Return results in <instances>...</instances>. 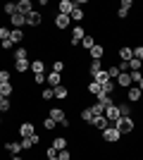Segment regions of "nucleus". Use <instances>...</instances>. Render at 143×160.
<instances>
[{
  "mask_svg": "<svg viewBox=\"0 0 143 160\" xmlns=\"http://www.w3.org/2000/svg\"><path fill=\"white\" fill-rule=\"evenodd\" d=\"M48 117H50V120H55L57 124H62V127H72V122L67 120V115H64V110H62V108H50Z\"/></svg>",
  "mask_w": 143,
  "mask_h": 160,
  "instance_id": "nucleus-1",
  "label": "nucleus"
},
{
  "mask_svg": "<svg viewBox=\"0 0 143 160\" xmlns=\"http://www.w3.org/2000/svg\"><path fill=\"white\" fill-rule=\"evenodd\" d=\"M112 127H115L119 134H131L136 124H134V120H131V117H119V120H117Z\"/></svg>",
  "mask_w": 143,
  "mask_h": 160,
  "instance_id": "nucleus-2",
  "label": "nucleus"
},
{
  "mask_svg": "<svg viewBox=\"0 0 143 160\" xmlns=\"http://www.w3.org/2000/svg\"><path fill=\"white\" fill-rule=\"evenodd\" d=\"M102 139L107 141V143H117V141L122 139V134H119L115 127H112V124H110V127H105V129H102Z\"/></svg>",
  "mask_w": 143,
  "mask_h": 160,
  "instance_id": "nucleus-3",
  "label": "nucleus"
},
{
  "mask_svg": "<svg viewBox=\"0 0 143 160\" xmlns=\"http://www.w3.org/2000/svg\"><path fill=\"white\" fill-rule=\"evenodd\" d=\"M105 120H107L110 124H115V122L119 120V108H117V103H112V105L105 108Z\"/></svg>",
  "mask_w": 143,
  "mask_h": 160,
  "instance_id": "nucleus-4",
  "label": "nucleus"
},
{
  "mask_svg": "<svg viewBox=\"0 0 143 160\" xmlns=\"http://www.w3.org/2000/svg\"><path fill=\"white\" fill-rule=\"evenodd\" d=\"M115 84H117V86H124V88L134 86V81H131V72H122V74L115 79Z\"/></svg>",
  "mask_w": 143,
  "mask_h": 160,
  "instance_id": "nucleus-5",
  "label": "nucleus"
},
{
  "mask_svg": "<svg viewBox=\"0 0 143 160\" xmlns=\"http://www.w3.org/2000/svg\"><path fill=\"white\" fill-rule=\"evenodd\" d=\"M43 24V14L41 12H31V14H26V27H41Z\"/></svg>",
  "mask_w": 143,
  "mask_h": 160,
  "instance_id": "nucleus-6",
  "label": "nucleus"
},
{
  "mask_svg": "<svg viewBox=\"0 0 143 160\" xmlns=\"http://www.w3.org/2000/svg\"><path fill=\"white\" fill-rule=\"evenodd\" d=\"M134 60V46H122L119 48V62H129Z\"/></svg>",
  "mask_w": 143,
  "mask_h": 160,
  "instance_id": "nucleus-7",
  "label": "nucleus"
},
{
  "mask_svg": "<svg viewBox=\"0 0 143 160\" xmlns=\"http://www.w3.org/2000/svg\"><path fill=\"white\" fill-rule=\"evenodd\" d=\"M83 36H86L83 27H74V29H72V46H81Z\"/></svg>",
  "mask_w": 143,
  "mask_h": 160,
  "instance_id": "nucleus-8",
  "label": "nucleus"
},
{
  "mask_svg": "<svg viewBox=\"0 0 143 160\" xmlns=\"http://www.w3.org/2000/svg\"><path fill=\"white\" fill-rule=\"evenodd\" d=\"M17 12H21L24 17L31 14L34 12V2H31V0H19V2H17Z\"/></svg>",
  "mask_w": 143,
  "mask_h": 160,
  "instance_id": "nucleus-9",
  "label": "nucleus"
},
{
  "mask_svg": "<svg viewBox=\"0 0 143 160\" xmlns=\"http://www.w3.org/2000/svg\"><path fill=\"white\" fill-rule=\"evenodd\" d=\"M10 24H12L14 29H21V27H26V17L21 12H14L12 17H10Z\"/></svg>",
  "mask_w": 143,
  "mask_h": 160,
  "instance_id": "nucleus-10",
  "label": "nucleus"
},
{
  "mask_svg": "<svg viewBox=\"0 0 143 160\" xmlns=\"http://www.w3.org/2000/svg\"><path fill=\"white\" fill-rule=\"evenodd\" d=\"M34 124H31V122H21L19 124V136L21 139H29V136H34Z\"/></svg>",
  "mask_w": 143,
  "mask_h": 160,
  "instance_id": "nucleus-11",
  "label": "nucleus"
},
{
  "mask_svg": "<svg viewBox=\"0 0 143 160\" xmlns=\"http://www.w3.org/2000/svg\"><path fill=\"white\" fill-rule=\"evenodd\" d=\"M72 10H74V2L72 0H60V5H57V14H72Z\"/></svg>",
  "mask_w": 143,
  "mask_h": 160,
  "instance_id": "nucleus-12",
  "label": "nucleus"
},
{
  "mask_svg": "<svg viewBox=\"0 0 143 160\" xmlns=\"http://www.w3.org/2000/svg\"><path fill=\"white\" fill-rule=\"evenodd\" d=\"M126 96H129V100H131V103H141L143 91H141L138 86H129V88H126Z\"/></svg>",
  "mask_w": 143,
  "mask_h": 160,
  "instance_id": "nucleus-13",
  "label": "nucleus"
},
{
  "mask_svg": "<svg viewBox=\"0 0 143 160\" xmlns=\"http://www.w3.org/2000/svg\"><path fill=\"white\" fill-rule=\"evenodd\" d=\"M69 24H72V19H69L67 14H55V27L60 29V31H62V29H67Z\"/></svg>",
  "mask_w": 143,
  "mask_h": 160,
  "instance_id": "nucleus-14",
  "label": "nucleus"
},
{
  "mask_svg": "<svg viewBox=\"0 0 143 160\" xmlns=\"http://www.w3.org/2000/svg\"><path fill=\"white\" fill-rule=\"evenodd\" d=\"M45 81L50 84V88H55V86H60V84H62V77L57 72H50V74H45Z\"/></svg>",
  "mask_w": 143,
  "mask_h": 160,
  "instance_id": "nucleus-15",
  "label": "nucleus"
},
{
  "mask_svg": "<svg viewBox=\"0 0 143 160\" xmlns=\"http://www.w3.org/2000/svg\"><path fill=\"white\" fill-rule=\"evenodd\" d=\"M5 148H7L12 155H17V153H21V151H24V148H21V141H7Z\"/></svg>",
  "mask_w": 143,
  "mask_h": 160,
  "instance_id": "nucleus-16",
  "label": "nucleus"
},
{
  "mask_svg": "<svg viewBox=\"0 0 143 160\" xmlns=\"http://www.w3.org/2000/svg\"><path fill=\"white\" fill-rule=\"evenodd\" d=\"M53 93H55V98H60V100H64L69 96V88L64 86V84H60V86H55L53 88Z\"/></svg>",
  "mask_w": 143,
  "mask_h": 160,
  "instance_id": "nucleus-17",
  "label": "nucleus"
},
{
  "mask_svg": "<svg viewBox=\"0 0 143 160\" xmlns=\"http://www.w3.org/2000/svg\"><path fill=\"white\" fill-rule=\"evenodd\" d=\"M102 55H105V48L95 43V46L91 48V60H102Z\"/></svg>",
  "mask_w": 143,
  "mask_h": 160,
  "instance_id": "nucleus-18",
  "label": "nucleus"
},
{
  "mask_svg": "<svg viewBox=\"0 0 143 160\" xmlns=\"http://www.w3.org/2000/svg\"><path fill=\"white\" fill-rule=\"evenodd\" d=\"M93 81H95V84H100V86H102V84H107V81H110V74L105 72V69H102V72L93 74Z\"/></svg>",
  "mask_w": 143,
  "mask_h": 160,
  "instance_id": "nucleus-19",
  "label": "nucleus"
},
{
  "mask_svg": "<svg viewBox=\"0 0 143 160\" xmlns=\"http://www.w3.org/2000/svg\"><path fill=\"white\" fill-rule=\"evenodd\" d=\"M10 41H12V43H21V41H24V31H21V29H12V31H10Z\"/></svg>",
  "mask_w": 143,
  "mask_h": 160,
  "instance_id": "nucleus-20",
  "label": "nucleus"
},
{
  "mask_svg": "<svg viewBox=\"0 0 143 160\" xmlns=\"http://www.w3.org/2000/svg\"><path fill=\"white\" fill-rule=\"evenodd\" d=\"M36 143H38V136H29V139H21V148H24V151H26V148H34Z\"/></svg>",
  "mask_w": 143,
  "mask_h": 160,
  "instance_id": "nucleus-21",
  "label": "nucleus"
},
{
  "mask_svg": "<svg viewBox=\"0 0 143 160\" xmlns=\"http://www.w3.org/2000/svg\"><path fill=\"white\" fill-rule=\"evenodd\" d=\"M119 108V117H131V105L129 103H117Z\"/></svg>",
  "mask_w": 143,
  "mask_h": 160,
  "instance_id": "nucleus-22",
  "label": "nucleus"
},
{
  "mask_svg": "<svg viewBox=\"0 0 143 160\" xmlns=\"http://www.w3.org/2000/svg\"><path fill=\"white\" fill-rule=\"evenodd\" d=\"M81 120H83V122H88V124H93L95 115H93V110H91V108H83V110H81Z\"/></svg>",
  "mask_w": 143,
  "mask_h": 160,
  "instance_id": "nucleus-23",
  "label": "nucleus"
},
{
  "mask_svg": "<svg viewBox=\"0 0 143 160\" xmlns=\"http://www.w3.org/2000/svg\"><path fill=\"white\" fill-rule=\"evenodd\" d=\"M93 127H95V129H100V132H102L105 127H110V122L105 120V115H100V117H95V120H93Z\"/></svg>",
  "mask_w": 143,
  "mask_h": 160,
  "instance_id": "nucleus-24",
  "label": "nucleus"
},
{
  "mask_svg": "<svg viewBox=\"0 0 143 160\" xmlns=\"http://www.w3.org/2000/svg\"><path fill=\"white\" fill-rule=\"evenodd\" d=\"M14 69H17V72H26V69H31V62H29V60H17V62H14Z\"/></svg>",
  "mask_w": 143,
  "mask_h": 160,
  "instance_id": "nucleus-25",
  "label": "nucleus"
},
{
  "mask_svg": "<svg viewBox=\"0 0 143 160\" xmlns=\"http://www.w3.org/2000/svg\"><path fill=\"white\" fill-rule=\"evenodd\" d=\"M83 17H86V14H83L81 7H74V10H72V14H69V19H74V22H83Z\"/></svg>",
  "mask_w": 143,
  "mask_h": 160,
  "instance_id": "nucleus-26",
  "label": "nucleus"
},
{
  "mask_svg": "<svg viewBox=\"0 0 143 160\" xmlns=\"http://www.w3.org/2000/svg\"><path fill=\"white\" fill-rule=\"evenodd\" d=\"M53 148L55 151H64V148H67V139H64V136H57V139L53 141Z\"/></svg>",
  "mask_w": 143,
  "mask_h": 160,
  "instance_id": "nucleus-27",
  "label": "nucleus"
},
{
  "mask_svg": "<svg viewBox=\"0 0 143 160\" xmlns=\"http://www.w3.org/2000/svg\"><path fill=\"white\" fill-rule=\"evenodd\" d=\"M100 88H102V93H105V96H112V91L117 88V84H115V79H110L107 84H102Z\"/></svg>",
  "mask_w": 143,
  "mask_h": 160,
  "instance_id": "nucleus-28",
  "label": "nucleus"
},
{
  "mask_svg": "<svg viewBox=\"0 0 143 160\" xmlns=\"http://www.w3.org/2000/svg\"><path fill=\"white\" fill-rule=\"evenodd\" d=\"M17 60H29V50L26 48H17V50H14V62Z\"/></svg>",
  "mask_w": 143,
  "mask_h": 160,
  "instance_id": "nucleus-29",
  "label": "nucleus"
},
{
  "mask_svg": "<svg viewBox=\"0 0 143 160\" xmlns=\"http://www.w3.org/2000/svg\"><path fill=\"white\" fill-rule=\"evenodd\" d=\"M31 69H34V74H43L45 62H43V60H34V62H31Z\"/></svg>",
  "mask_w": 143,
  "mask_h": 160,
  "instance_id": "nucleus-30",
  "label": "nucleus"
},
{
  "mask_svg": "<svg viewBox=\"0 0 143 160\" xmlns=\"http://www.w3.org/2000/svg\"><path fill=\"white\" fill-rule=\"evenodd\" d=\"M98 72H102V60H91V77Z\"/></svg>",
  "mask_w": 143,
  "mask_h": 160,
  "instance_id": "nucleus-31",
  "label": "nucleus"
},
{
  "mask_svg": "<svg viewBox=\"0 0 143 160\" xmlns=\"http://www.w3.org/2000/svg\"><path fill=\"white\" fill-rule=\"evenodd\" d=\"M12 84H10V81H7V84H0V93L5 96V98H10V96H12Z\"/></svg>",
  "mask_w": 143,
  "mask_h": 160,
  "instance_id": "nucleus-32",
  "label": "nucleus"
},
{
  "mask_svg": "<svg viewBox=\"0 0 143 160\" xmlns=\"http://www.w3.org/2000/svg\"><path fill=\"white\" fill-rule=\"evenodd\" d=\"M91 110H93V115H95V117L105 115V105H102V103H93V105H91Z\"/></svg>",
  "mask_w": 143,
  "mask_h": 160,
  "instance_id": "nucleus-33",
  "label": "nucleus"
},
{
  "mask_svg": "<svg viewBox=\"0 0 143 160\" xmlns=\"http://www.w3.org/2000/svg\"><path fill=\"white\" fill-rule=\"evenodd\" d=\"M95 46V38L93 36H83V41H81V48H86V50H91V48Z\"/></svg>",
  "mask_w": 143,
  "mask_h": 160,
  "instance_id": "nucleus-34",
  "label": "nucleus"
},
{
  "mask_svg": "<svg viewBox=\"0 0 143 160\" xmlns=\"http://www.w3.org/2000/svg\"><path fill=\"white\" fill-rule=\"evenodd\" d=\"M105 72L110 74V79H117V77H119V74H122V72H119V67H117V65H110L107 69H105Z\"/></svg>",
  "mask_w": 143,
  "mask_h": 160,
  "instance_id": "nucleus-35",
  "label": "nucleus"
},
{
  "mask_svg": "<svg viewBox=\"0 0 143 160\" xmlns=\"http://www.w3.org/2000/svg\"><path fill=\"white\" fill-rule=\"evenodd\" d=\"M95 98H98V103H102L105 108H107V105H112V96H105L102 91H100V96H95Z\"/></svg>",
  "mask_w": 143,
  "mask_h": 160,
  "instance_id": "nucleus-36",
  "label": "nucleus"
},
{
  "mask_svg": "<svg viewBox=\"0 0 143 160\" xmlns=\"http://www.w3.org/2000/svg\"><path fill=\"white\" fill-rule=\"evenodd\" d=\"M100 91H102L100 84H95V81H91V84H88V93L91 96H100Z\"/></svg>",
  "mask_w": 143,
  "mask_h": 160,
  "instance_id": "nucleus-37",
  "label": "nucleus"
},
{
  "mask_svg": "<svg viewBox=\"0 0 143 160\" xmlns=\"http://www.w3.org/2000/svg\"><path fill=\"white\" fill-rule=\"evenodd\" d=\"M2 10H5V14H10V17H12V14L17 12V2H7V5L2 7Z\"/></svg>",
  "mask_w": 143,
  "mask_h": 160,
  "instance_id": "nucleus-38",
  "label": "nucleus"
},
{
  "mask_svg": "<svg viewBox=\"0 0 143 160\" xmlns=\"http://www.w3.org/2000/svg\"><path fill=\"white\" fill-rule=\"evenodd\" d=\"M43 127H45L48 132H53V129L57 127V122H55V120H50V117H45V120H43Z\"/></svg>",
  "mask_w": 143,
  "mask_h": 160,
  "instance_id": "nucleus-39",
  "label": "nucleus"
},
{
  "mask_svg": "<svg viewBox=\"0 0 143 160\" xmlns=\"http://www.w3.org/2000/svg\"><path fill=\"white\" fill-rule=\"evenodd\" d=\"M53 72H57V74H62V72H64V62H62V60H57V62H53Z\"/></svg>",
  "mask_w": 143,
  "mask_h": 160,
  "instance_id": "nucleus-40",
  "label": "nucleus"
},
{
  "mask_svg": "<svg viewBox=\"0 0 143 160\" xmlns=\"http://www.w3.org/2000/svg\"><path fill=\"white\" fill-rule=\"evenodd\" d=\"M57 160H72V153H69L67 148H64V151H57Z\"/></svg>",
  "mask_w": 143,
  "mask_h": 160,
  "instance_id": "nucleus-41",
  "label": "nucleus"
},
{
  "mask_svg": "<svg viewBox=\"0 0 143 160\" xmlns=\"http://www.w3.org/2000/svg\"><path fill=\"white\" fill-rule=\"evenodd\" d=\"M134 58L143 62V46H134Z\"/></svg>",
  "mask_w": 143,
  "mask_h": 160,
  "instance_id": "nucleus-42",
  "label": "nucleus"
},
{
  "mask_svg": "<svg viewBox=\"0 0 143 160\" xmlns=\"http://www.w3.org/2000/svg\"><path fill=\"white\" fill-rule=\"evenodd\" d=\"M10 31H12V29H7V27H0V41H7V38H10Z\"/></svg>",
  "mask_w": 143,
  "mask_h": 160,
  "instance_id": "nucleus-43",
  "label": "nucleus"
},
{
  "mask_svg": "<svg viewBox=\"0 0 143 160\" xmlns=\"http://www.w3.org/2000/svg\"><path fill=\"white\" fill-rule=\"evenodd\" d=\"M53 96H55V93H53V88L48 86V88H43V93H41V98H43V100H50V98H53Z\"/></svg>",
  "mask_w": 143,
  "mask_h": 160,
  "instance_id": "nucleus-44",
  "label": "nucleus"
},
{
  "mask_svg": "<svg viewBox=\"0 0 143 160\" xmlns=\"http://www.w3.org/2000/svg\"><path fill=\"white\" fill-rule=\"evenodd\" d=\"M10 81V72L7 69H0V84H7Z\"/></svg>",
  "mask_w": 143,
  "mask_h": 160,
  "instance_id": "nucleus-45",
  "label": "nucleus"
},
{
  "mask_svg": "<svg viewBox=\"0 0 143 160\" xmlns=\"http://www.w3.org/2000/svg\"><path fill=\"white\" fill-rule=\"evenodd\" d=\"M141 79H143V72H141V69H138V72H131V81H134V84H138Z\"/></svg>",
  "mask_w": 143,
  "mask_h": 160,
  "instance_id": "nucleus-46",
  "label": "nucleus"
},
{
  "mask_svg": "<svg viewBox=\"0 0 143 160\" xmlns=\"http://www.w3.org/2000/svg\"><path fill=\"white\" fill-rule=\"evenodd\" d=\"M117 17H119V19H126V17H129V10H126V7H119V10H117Z\"/></svg>",
  "mask_w": 143,
  "mask_h": 160,
  "instance_id": "nucleus-47",
  "label": "nucleus"
},
{
  "mask_svg": "<svg viewBox=\"0 0 143 160\" xmlns=\"http://www.w3.org/2000/svg\"><path fill=\"white\" fill-rule=\"evenodd\" d=\"M10 108H12V103H10V100H2V103H0V112H7V110H10Z\"/></svg>",
  "mask_w": 143,
  "mask_h": 160,
  "instance_id": "nucleus-48",
  "label": "nucleus"
},
{
  "mask_svg": "<svg viewBox=\"0 0 143 160\" xmlns=\"http://www.w3.org/2000/svg\"><path fill=\"white\" fill-rule=\"evenodd\" d=\"M12 46H14V43H12L10 38H7V41H0V48H2V50H10Z\"/></svg>",
  "mask_w": 143,
  "mask_h": 160,
  "instance_id": "nucleus-49",
  "label": "nucleus"
},
{
  "mask_svg": "<svg viewBox=\"0 0 143 160\" xmlns=\"http://www.w3.org/2000/svg\"><path fill=\"white\" fill-rule=\"evenodd\" d=\"M34 84H45V74H34Z\"/></svg>",
  "mask_w": 143,
  "mask_h": 160,
  "instance_id": "nucleus-50",
  "label": "nucleus"
},
{
  "mask_svg": "<svg viewBox=\"0 0 143 160\" xmlns=\"http://www.w3.org/2000/svg\"><path fill=\"white\" fill-rule=\"evenodd\" d=\"M48 158H50V160H55V158H57V151H55V148H53V146L48 148Z\"/></svg>",
  "mask_w": 143,
  "mask_h": 160,
  "instance_id": "nucleus-51",
  "label": "nucleus"
},
{
  "mask_svg": "<svg viewBox=\"0 0 143 160\" xmlns=\"http://www.w3.org/2000/svg\"><path fill=\"white\" fill-rule=\"evenodd\" d=\"M117 67H119V72H129V62H119Z\"/></svg>",
  "mask_w": 143,
  "mask_h": 160,
  "instance_id": "nucleus-52",
  "label": "nucleus"
},
{
  "mask_svg": "<svg viewBox=\"0 0 143 160\" xmlns=\"http://www.w3.org/2000/svg\"><path fill=\"white\" fill-rule=\"evenodd\" d=\"M138 88H141V91H143V79H141V81H138Z\"/></svg>",
  "mask_w": 143,
  "mask_h": 160,
  "instance_id": "nucleus-53",
  "label": "nucleus"
},
{
  "mask_svg": "<svg viewBox=\"0 0 143 160\" xmlns=\"http://www.w3.org/2000/svg\"><path fill=\"white\" fill-rule=\"evenodd\" d=\"M12 160H21V158H19V155H12Z\"/></svg>",
  "mask_w": 143,
  "mask_h": 160,
  "instance_id": "nucleus-54",
  "label": "nucleus"
},
{
  "mask_svg": "<svg viewBox=\"0 0 143 160\" xmlns=\"http://www.w3.org/2000/svg\"><path fill=\"white\" fill-rule=\"evenodd\" d=\"M2 100H5V96H2V93H0V103H2Z\"/></svg>",
  "mask_w": 143,
  "mask_h": 160,
  "instance_id": "nucleus-55",
  "label": "nucleus"
},
{
  "mask_svg": "<svg viewBox=\"0 0 143 160\" xmlns=\"http://www.w3.org/2000/svg\"><path fill=\"white\" fill-rule=\"evenodd\" d=\"M0 124H2V117H0Z\"/></svg>",
  "mask_w": 143,
  "mask_h": 160,
  "instance_id": "nucleus-56",
  "label": "nucleus"
},
{
  "mask_svg": "<svg viewBox=\"0 0 143 160\" xmlns=\"http://www.w3.org/2000/svg\"><path fill=\"white\" fill-rule=\"evenodd\" d=\"M141 103H143V96H141Z\"/></svg>",
  "mask_w": 143,
  "mask_h": 160,
  "instance_id": "nucleus-57",
  "label": "nucleus"
},
{
  "mask_svg": "<svg viewBox=\"0 0 143 160\" xmlns=\"http://www.w3.org/2000/svg\"><path fill=\"white\" fill-rule=\"evenodd\" d=\"M48 160H50V158H48ZM55 160H57V158H55Z\"/></svg>",
  "mask_w": 143,
  "mask_h": 160,
  "instance_id": "nucleus-58",
  "label": "nucleus"
}]
</instances>
